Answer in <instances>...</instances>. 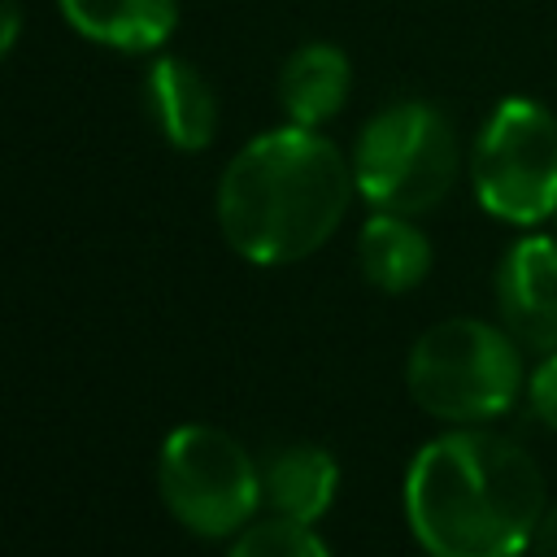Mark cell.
Segmentation results:
<instances>
[{
    "instance_id": "obj_1",
    "label": "cell",
    "mask_w": 557,
    "mask_h": 557,
    "mask_svg": "<svg viewBox=\"0 0 557 557\" xmlns=\"http://www.w3.org/2000/svg\"><path fill=\"white\" fill-rule=\"evenodd\" d=\"M544 509L540 461L500 431L453 426L405 470V518L426 557H522Z\"/></svg>"
},
{
    "instance_id": "obj_2",
    "label": "cell",
    "mask_w": 557,
    "mask_h": 557,
    "mask_svg": "<svg viewBox=\"0 0 557 557\" xmlns=\"http://www.w3.org/2000/svg\"><path fill=\"white\" fill-rule=\"evenodd\" d=\"M352 161L309 126H278L248 139L218 178V226L235 257L292 265L313 257L344 222Z\"/></svg>"
},
{
    "instance_id": "obj_3",
    "label": "cell",
    "mask_w": 557,
    "mask_h": 557,
    "mask_svg": "<svg viewBox=\"0 0 557 557\" xmlns=\"http://www.w3.org/2000/svg\"><path fill=\"white\" fill-rule=\"evenodd\" d=\"M405 383L422 413L453 426H479L500 418L527 387L522 344L496 322L444 318L413 339Z\"/></svg>"
},
{
    "instance_id": "obj_4",
    "label": "cell",
    "mask_w": 557,
    "mask_h": 557,
    "mask_svg": "<svg viewBox=\"0 0 557 557\" xmlns=\"http://www.w3.org/2000/svg\"><path fill=\"white\" fill-rule=\"evenodd\" d=\"M348 161L357 196L370 209L418 218L453 191L461 144L444 109L431 100H396L357 131Z\"/></svg>"
},
{
    "instance_id": "obj_5",
    "label": "cell",
    "mask_w": 557,
    "mask_h": 557,
    "mask_svg": "<svg viewBox=\"0 0 557 557\" xmlns=\"http://www.w3.org/2000/svg\"><path fill=\"white\" fill-rule=\"evenodd\" d=\"M157 492L183 531L235 540L261 509V466L231 431L187 422L161 440Z\"/></svg>"
},
{
    "instance_id": "obj_6",
    "label": "cell",
    "mask_w": 557,
    "mask_h": 557,
    "mask_svg": "<svg viewBox=\"0 0 557 557\" xmlns=\"http://www.w3.org/2000/svg\"><path fill=\"white\" fill-rule=\"evenodd\" d=\"M470 183L479 205L509 226L557 213V113L531 96H505L474 135Z\"/></svg>"
},
{
    "instance_id": "obj_7",
    "label": "cell",
    "mask_w": 557,
    "mask_h": 557,
    "mask_svg": "<svg viewBox=\"0 0 557 557\" xmlns=\"http://www.w3.org/2000/svg\"><path fill=\"white\" fill-rule=\"evenodd\" d=\"M500 326L535 352L557 348V239L522 235L496 265Z\"/></svg>"
},
{
    "instance_id": "obj_8",
    "label": "cell",
    "mask_w": 557,
    "mask_h": 557,
    "mask_svg": "<svg viewBox=\"0 0 557 557\" xmlns=\"http://www.w3.org/2000/svg\"><path fill=\"white\" fill-rule=\"evenodd\" d=\"M148 113L161 131V139L178 152H200L213 144L218 131V96L209 78L187 57H157L144 78Z\"/></svg>"
},
{
    "instance_id": "obj_9",
    "label": "cell",
    "mask_w": 557,
    "mask_h": 557,
    "mask_svg": "<svg viewBox=\"0 0 557 557\" xmlns=\"http://www.w3.org/2000/svg\"><path fill=\"white\" fill-rule=\"evenodd\" d=\"M339 492V461L318 444H287L261 461V509L313 527Z\"/></svg>"
},
{
    "instance_id": "obj_10",
    "label": "cell",
    "mask_w": 557,
    "mask_h": 557,
    "mask_svg": "<svg viewBox=\"0 0 557 557\" xmlns=\"http://www.w3.org/2000/svg\"><path fill=\"white\" fill-rule=\"evenodd\" d=\"M348 91H352L348 52L326 39L300 44L278 70V104L292 126L318 131L348 104Z\"/></svg>"
},
{
    "instance_id": "obj_11",
    "label": "cell",
    "mask_w": 557,
    "mask_h": 557,
    "mask_svg": "<svg viewBox=\"0 0 557 557\" xmlns=\"http://www.w3.org/2000/svg\"><path fill=\"white\" fill-rule=\"evenodd\" d=\"M61 17L91 44L157 52L178 26V0H57Z\"/></svg>"
},
{
    "instance_id": "obj_12",
    "label": "cell",
    "mask_w": 557,
    "mask_h": 557,
    "mask_svg": "<svg viewBox=\"0 0 557 557\" xmlns=\"http://www.w3.org/2000/svg\"><path fill=\"white\" fill-rule=\"evenodd\" d=\"M357 265L370 287L405 296L431 274V239L413 218L374 209V218L357 231Z\"/></svg>"
},
{
    "instance_id": "obj_13",
    "label": "cell",
    "mask_w": 557,
    "mask_h": 557,
    "mask_svg": "<svg viewBox=\"0 0 557 557\" xmlns=\"http://www.w3.org/2000/svg\"><path fill=\"white\" fill-rule=\"evenodd\" d=\"M226 557H331V548L318 540L313 527L287 522V518H274L270 513L261 522H248L231 540Z\"/></svg>"
},
{
    "instance_id": "obj_14",
    "label": "cell",
    "mask_w": 557,
    "mask_h": 557,
    "mask_svg": "<svg viewBox=\"0 0 557 557\" xmlns=\"http://www.w3.org/2000/svg\"><path fill=\"white\" fill-rule=\"evenodd\" d=\"M527 400L535 409V418L557 431V348L540 357V366L527 374Z\"/></svg>"
},
{
    "instance_id": "obj_15",
    "label": "cell",
    "mask_w": 557,
    "mask_h": 557,
    "mask_svg": "<svg viewBox=\"0 0 557 557\" xmlns=\"http://www.w3.org/2000/svg\"><path fill=\"white\" fill-rule=\"evenodd\" d=\"M17 35H22V4L17 0H0V61L13 52Z\"/></svg>"
},
{
    "instance_id": "obj_16",
    "label": "cell",
    "mask_w": 557,
    "mask_h": 557,
    "mask_svg": "<svg viewBox=\"0 0 557 557\" xmlns=\"http://www.w3.org/2000/svg\"><path fill=\"white\" fill-rule=\"evenodd\" d=\"M531 553L535 557H557V500H548V509L540 518V531L531 540Z\"/></svg>"
},
{
    "instance_id": "obj_17",
    "label": "cell",
    "mask_w": 557,
    "mask_h": 557,
    "mask_svg": "<svg viewBox=\"0 0 557 557\" xmlns=\"http://www.w3.org/2000/svg\"><path fill=\"white\" fill-rule=\"evenodd\" d=\"M553 218H557V213H553Z\"/></svg>"
}]
</instances>
